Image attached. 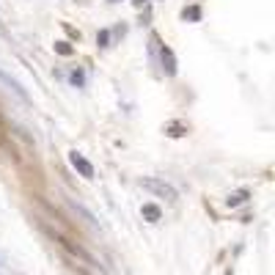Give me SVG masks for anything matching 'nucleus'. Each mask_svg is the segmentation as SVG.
<instances>
[{
	"instance_id": "ddd939ff",
	"label": "nucleus",
	"mask_w": 275,
	"mask_h": 275,
	"mask_svg": "<svg viewBox=\"0 0 275 275\" xmlns=\"http://www.w3.org/2000/svg\"><path fill=\"white\" fill-rule=\"evenodd\" d=\"M149 19H151V6H143L140 8V25H149Z\"/></svg>"
},
{
	"instance_id": "20e7f679",
	"label": "nucleus",
	"mask_w": 275,
	"mask_h": 275,
	"mask_svg": "<svg viewBox=\"0 0 275 275\" xmlns=\"http://www.w3.org/2000/svg\"><path fill=\"white\" fill-rule=\"evenodd\" d=\"M251 198V190L248 187H239V190H234V193H228V198H226V206L228 209H234V206H242V204Z\"/></svg>"
},
{
	"instance_id": "0eeeda50",
	"label": "nucleus",
	"mask_w": 275,
	"mask_h": 275,
	"mask_svg": "<svg viewBox=\"0 0 275 275\" xmlns=\"http://www.w3.org/2000/svg\"><path fill=\"white\" fill-rule=\"evenodd\" d=\"M201 17H204V8L198 6V3L182 8V19H185V22H201Z\"/></svg>"
},
{
	"instance_id": "9d476101",
	"label": "nucleus",
	"mask_w": 275,
	"mask_h": 275,
	"mask_svg": "<svg viewBox=\"0 0 275 275\" xmlns=\"http://www.w3.org/2000/svg\"><path fill=\"white\" fill-rule=\"evenodd\" d=\"M110 36H113V33H110L108 28H102L99 33H96V47H102V50L110 47Z\"/></svg>"
},
{
	"instance_id": "423d86ee",
	"label": "nucleus",
	"mask_w": 275,
	"mask_h": 275,
	"mask_svg": "<svg viewBox=\"0 0 275 275\" xmlns=\"http://www.w3.org/2000/svg\"><path fill=\"white\" fill-rule=\"evenodd\" d=\"M162 130H165V135H168V138H185L190 127L182 124V121H168V124L162 127Z\"/></svg>"
},
{
	"instance_id": "6e6552de",
	"label": "nucleus",
	"mask_w": 275,
	"mask_h": 275,
	"mask_svg": "<svg viewBox=\"0 0 275 275\" xmlns=\"http://www.w3.org/2000/svg\"><path fill=\"white\" fill-rule=\"evenodd\" d=\"M53 50H55L58 55H64V58H72V55H74V44L66 42V39H58V42L53 44Z\"/></svg>"
},
{
	"instance_id": "f8f14e48",
	"label": "nucleus",
	"mask_w": 275,
	"mask_h": 275,
	"mask_svg": "<svg viewBox=\"0 0 275 275\" xmlns=\"http://www.w3.org/2000/svg\"><path fill=\"white\" fill-rule=\"evenodd\" d=\"M61 28L66 30V36H69V39H74V42H80V30H77V28H72V25H69V22H61Z\"/></svg>"
},
{
	"instance_id": "f257e3e1",
	"label": "nucleus",
	"mask_w": 275,
	"mask_h": 275,
	"mask_svg": "<svg viewBox=\"0 0 275 275\" xmlns=\"http://www.w3.org/2000/svg\"><path fill=\"white\" fill-rule=\"evenodd\" d=\"M138 185L143 187V190H149L151 196L165 198L168 204H176V201H179V190H176L171 182L160 179V176H140V179H138Z\"/></svg>"
},
{
	"instance_id": "2eb2a0df",
	"label": "nucleus",
	"mask_w": 275,
	"mask_h": 275,
	"mask_svg": "<svg viewBox=\"0 0 275 275\" xmlns=\"http://www.w3.org/2000/svg\"><path fill=\"white\" fill-rule=\"evenodd\" d=\"M108 3H121V0H108Z\"/></svg>"
},
{
	"instance_id": "9b49d317",
	"label": "nucleus",
	"mask_w": 275,
	"mask_h": 275,
	"mask_svg": "<svg viewBox=\"0 0 275 275\" xmlns=\"http://www.w3.org/2000/svg\"><path fill=\"white\" fill-rule=\"evenodd\" d=\"M0 80H3V83H6V85H11V88H14V91H17V94L25 99V91H22V85H19L17 80H11V77H8V74H3V72H0Z\"/></svg>"
},
{
	"instance_id": "1a4fd4ad",
	"label": "nucleus",
	"mask_w": 275,
	"mask_h": 275,
	"mask_svg": "<svg viewBox=\"0 0 275 275\" xmlns=\"http://www.w3.org/2000/svg\"><path fill=\"white\" fill-rule=\"evenodd\" d=\"M69 83H72L74 88H83L85 85V72L83 69H72V72H69Z\"/></svg>"
},
{
	"instance_id": "f03ea898",
	"label": "nucleus",
	"mask_w": 275,
	"mask_h": 275,
	"mask_svg": "<svg viewBox=\"0 0 275 275\" xmlns=\"http://www.w3.org/2000/svg\"><path fill=\"white\" fill-rule=\"evenodd\" d=\"M69 165H72L74 171H77V174L83 176V179H94V174H96L94 165H91V160H88L85 154H80L77 149L69 151Z\"/></svg>"
},
{
	"instance_id": "4468645a",
	"label": "nucleus",
	"mask_w": 275,
	"mask_h": 275,
	"mask_svg": "<svg viewBox=\"0 0 275 275\" xmlns=\"http://www.w3.org/2000/svg\"><path fill=\"white\" fill-rule=\"evenodd\" d=\"M130 3L138 8V11H140V8H143V6H149V0H130Z\"/></svg>"
},
{
	"instance_id": "39448f33",
	"label": "nucleus",
	"mask_w": 275,
	"mask_h": 275,
	"mask_svg": "<svg viewBox=\"0 0 275 275\" xmlns=\"http://www.w3.org/2000/svg\"><path fill=\"white\" fill-rule=\"evenodd\" d=\"M140 215H143V220H149V223H160L162 220V209L157 206V204H143L140 206Z\"/></svg>"
},
{
	"instance_id": "7ed1b4c3",
	"label": "nucleus",
	"mask_w": 275,
	"mask_h": 275,
	"mask_svg": "<svg viewBox=\"0 0 275 275\" xmlns=\"http://www.w3.org/2000/svg\"><path fill=\"white\" fill-rule=\"evenodd\" d=\"M160 64H162V72H165V77H176V74H179V64H176L174 50L165 47V44L160 47Z\"/></svg>"
}]
</instances>
